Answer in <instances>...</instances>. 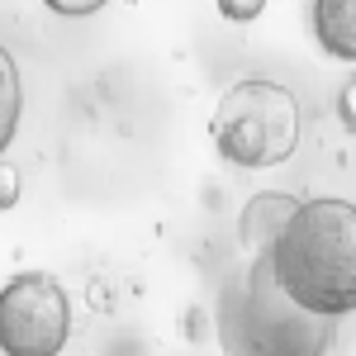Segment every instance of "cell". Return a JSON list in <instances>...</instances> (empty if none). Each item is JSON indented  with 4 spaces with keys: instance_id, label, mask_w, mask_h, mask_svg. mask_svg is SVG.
Instances as JSON below:
<instances>
[{
    "instance_id": "6da1fadb",
    "label": "cell",
    "mask_w": 356,
    "mask_h": 356,
    "mask_svg": "<svg viewBox=\"0 0 356 356\" xmlns=\"http://www.w3.org/2000/svg\"><path fill=\"white\" fill-rule=\"evenodd\" d=\"M243 261L228 266L214 300V328L228 356H323L337 318H318L285 295L271 266V243L238 238Z\"/></svg>"
},
{
    "instance_id": "7a4b0ae2",
    "label": "cell",
    "mask_w": 356,
    "mask_h": 356,
    "mask_svg": "<svg viewBox=\"0 0 356 356\" xmlns=\"http://www.w3.org/2000/svg\"><path fill=\"white\" fill-rule=\"evenodd\" d=\"M271 266L300 309L337 323L356 314V204L337 195L300 200L271 243Z\"/></svg>"
},
{
    "instance_id": "3957f363",
    "label": "cell",
    "mask_w": 356,
    "mask_h": 356,
    "mask_svg": "<svg viewBox=\"0 0 356 356\" xmlns=\"http://www.w3.org/2000/svg\"><path fill=\"white\" fill-rule=\"evenodd\" d=\"M304 114L295 90L266 76H247L233 81L214 105L209 119V138L214 152L238 171H271V166L290 162L300 147Z\"/></svg>"
},
{
    "instance_id": "277c9868",
    "label": "cell",
    "mask_w": 356,
    "mask_h": 356,
    "mask_svg": "<svg viewBox=\"0 0 356 356\" xmlns=\"http://www.w3.org/2000/svg\"><path fill=\"white\" fill-rule=\"evenodd\" d=\"M72 342V300L48 271H19L0 285V356H62Z\"/></svg>"
},
{
    "instance_id": "5b68a950",
    "label": "cell",
    "mask_w": 356,
    "mask_h": 356,
    "mask_svg": "<svg viewBox=\"0 0 356 356\" xmlns=\"http://www.w3.org/2000/svg\"><path fill=\"white\" fill-rule=\"evenodd\" d=\"M309 29H314V43L332 62H352L356 67V0H314Z\"/></svg>"
},
{
    "instance_id": "8992f818",
    "label": "cell",
    "mask_w": 356,
    "mask_h": 356,
    "mask_svg": "<svg viewBox=\"0 0 356 356\" xmlns=\"http://www.w3.org/2000/svg\"><path fill=\"white\" fill-rule=\"evenodd\" d=\"M19 114H24V86H19V67H15V57L5 53V43H0V157H5V147L15 143Z\"/></svg>"
},
{
    "instance_id": "52a82bcc",
    "label": "cell",
    "mask_w": 356,
    "mask_h": 356,
    "mask_svg": "<svg viewBox=\"0 0 356 356\" xmlns=\"http://www.w3.org/2000/svg\"><path fill=\"white\" fill-rule=\"evenodd\" d=\"M53 15H62V19H86V15H100L110 0H43Z\"/></svg>"
},
{
    "instance_id": "ba28073f",
    "label": "cell",
    "mask_w": 356,
    "mask_h": 356,
    "mask_svg": "<svg viewBox=\"0 0 356 356\" xmlns=\"http://www.w3.org/2000/svg\"><path fill=\"white\" fill-rule=\"evenodd\" d=\"M19 186H24V181H19V166H10L0 157V214L19 204Z\"/></svg>"
},
{
    "instance_id": "9c48e42d",
    "label": "cell",
    "mask_w": 356,
    "mask_h": 356,
    "mask_svg": "<svg viewBox=\"0 0 356 356\" xmlns=\"http://www.w3.org/2000/svg\"><path fill=\"white\" fill-rule=\"evenodd\" d=\"M261 10H266V0H219V15L233 24H252Z\"/></svg>"
},
{
    "instance_id": "30bf717a",
    "label": "cell",
    "mask_w": 356,
    "mask_h": 356,
    "mask_svg": "<svg viewBox=\"0 0 356 356\" xmlns=\"http://www.w3.org/2000/svg\"><path fill=\"white\" fill-rule=\"evenodd\" d=\"M337 119H342L347 134H356V72L342 81V90H337Z\"/></svg>"
}]
</instances>
